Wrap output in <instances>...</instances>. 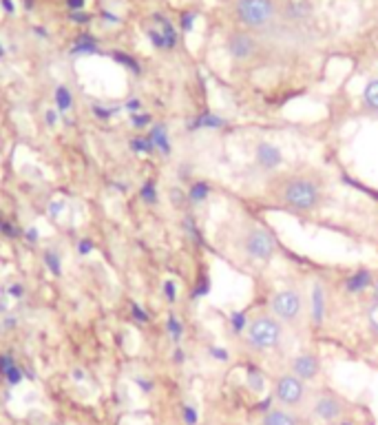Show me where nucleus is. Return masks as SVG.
<instances>
[{"instance_id":"nucleus-1","label":"nucleus","mask_w":378,"mask_h":425,"mask_svg":"<svg viewBox=\"0 0 378 425\" xmlns=\"http://www.w3.org/2000/svg\"><path fill=\"white\" fill-rule=\"evenodd\" d=\"M274 195L281 200L284 206L292 210H301V212L317 210L321 204V186L307 175L284 177L281 182L276 184Z\"/></svg>"},{"instance_id":"nucleus-2","label":"nucleus","mask_w":378,"mask_h":425,"mask_svg":"<svg viewBox=\"0 0 378 425\" xmlns=\"http://www.w3.org/2000/svg\"><path fill=\"white\" fill-rule=\"evenodd\" d=\"M281 341H284V325L272 315L255 317L248 325V330H245V343L257 352L274 350L281 346Z\"/></svg>"},{"instance_id":"nucleus-3","label":"nucleus","mask_w":378,"mask_h":425,"mask_svg":"<svg viewBox=\"0 0 378 425\" xmlns=\"http://www.w3.org/2000/svg\"><path fill=\"white\" fill-rule=\"evenodd\" d=\"M270 313L281 323L297 325L303 317V297L297 288H284L272 295Z\"/></svg>"},{"instance_id":"nucleus-4","label":"nucleus","mask_w":378,"mask_h":425,"mask_svg":"<svg viewBox=\"0 0 378 425\" xmlns=\"http://www.w3.org/2000/svg\"><path fill=\"white\" fill-rule=\"evenodd\" d=\"M241 249H243L245 257H250L255 261H270L276 253V241L266 228L250 226L248 231L243 233Z\"/></svg>"},{"instance_id":"nucleus-5","label":"nucleus","mask_w":378,"mask_h":425,"mask_svg":"<svg viewBox=\"0 0 378 425\" xmlns=\"http://www.w3.org/2000/svg\"><path fill=\"white\" fill-rule=\"evenodd\" d=\"M237 18L250 29L266 27L276 13L272 0H237Z\"/></svg>"},{"instance_id":"nucleus-6","label":"nucleus","mask_w":378,"mask_h":425,"mask_svg":"<svg viewBox=\"0 0 378 425\" xmlns=\"http://www.w3.org/2000/svg\"><path fill=\"white\" fill-rule=\"evenodd\" d=\"M274 399L286 410H294V407H299L305 401V381L294 377L292 372L281 374L274 381Z\"/></svg>"},{"instance_id":"nucleus-7","label":"nucleus","mask_w":378,"mask_h":425,"mask_svg":"<svg viewBox=\"0 0 378 425\" xmlns=\"http://www.w3.org/2000/svg\"><path fill=\"white\" fill-rule=\"evenodd\" d=\"M343 412H345V403L341 401L339 395H334L330 390H321L315 397V403H312V414L321 423H336L343 419Z\"/></svg>"},{"instance_id":"nucleus-8","label":"nucleus","mask_w":378,"mask_h":425,"mask_svg":"<svg viewBox=\"0 0 378 425\" xmlns=\"http://www.w3.org/2000/svg\"><path fill=\"white\" fill-rule=\"evenodd\" d=\"M146 36H149L153 47L164 49V52H171V49L177 47V31H175L173 23L161 13L153 16V25L149 27V31H146Z\"/></svg>"},{"instance_id":"nucleus-9","label":"nucleus","mask_w":378,"mask_h":425,"mask_svg":"<svg viewBox=\"0 0 378 425\" xmlns=\"http://www.w3.org/2000/svg\"><path fill=\"white\" fill-rule=\"evenodd\" d=\"M290 372L301 381H315L321 374V359L315 352H301L290 361Z\"/></svg>"},{"instance_id":"nucleus-10","label":"nucleus","mask_w":378,"mask_h":425,"mask_svg":"<svg viewBox=\"0 0 378 425\" xmlns=\"http://www.w3.org/2000/svg\"><path fill=\"white\" fill-rule=\"evenodd\" d=\"M284 153L279 149L276 144L268 142V140H261L255 146V162L259 164V169L264 171H276L284 167Z\"/></svg>"},{"instance_id":"nucleus-11","label":"nucleus","mask_w":378,"mask_h":425,"mask_svg":"<svg viewBox=\"0 0 378 425\" xmlns=\"http://www.w3.org/2000/svg\"><path fill=\"white\" fill-rule=\"evenodd\" d=\"M327 315V295H325V288L321 284L312 286L310 292V321L315 325H323Z\"/></svg>"},{"instance_id":"nucleus-12","label":"nucleus","mask_w":378,"mask_h":425,"mask_svg":"<svg viewBox=\"0 0 378 425\" xmlns=\"http://www.w3.org/2000/svg\"><path fill=\"white\" fill-rule=\"evenodd\" d=\"M257 49V42L248 34H233L228 38V54L235 60H248Z\"/></svg>"},{"instance_id":"nucleus-13","label":"nucleus","mask_w":378,"mask_h":425,"mask_svg":"<svg viewBox=\"0 0 378 425\" xmlns=\"http://www.w3.org/2000/svg\"><path fill=\"white\" fill-rule=\"evenodd\" d=\"M374 282H376V277H374L372 270L358 268L350 277H345V290L352 292V295H360V292H365L367 288H372Z\"/></svg>"},{"instance_id":"nucleus-14","label":"nucleus","mask_w":378,"mask_h":425,"mask_svg":"<svg viewBox=\"0 0 378 425\" xmlns=\"http://www.w3.org/2000/svg\"><path fill=\"white\" fill-rule=\"evenodd\" d=\"M261 425H299V419L286 407H270L261 419Z\"/></svg>"},{"instance_id":"nucleus-15","label":"nucleus","mask_w":378,"mask_h":425,"mask_svg":"<svg viewBox=\"0 0 378 425\" xmlns=\"http://www.w3.org/2000/svg\"><path fill=\"white\" fill-rule=\"evenodd\" d=\"M149 138H151V142H153V146H155V151L157 153H161V155H171V138H169V128H166V124H153L151 126V133H149Z\"/></svg>"},{"instance_id":"nucleus-16","label":"nucleus","mask_w":378,"mask_h":425,"mask_svg":"<svg viewBox=\"0 0 378 425\" xmlns=\"http://www.w3.org/2000/svg\"><path fill=\"white\" fill-rule=\"evenodd\" d=\"M228 126V120L226 118H221V116H217V113H210V111H204V113H200L190 124H188V128H210V131H217V128H226Z\"/></svg>"},{"instance_id":"nucleus-17","label":"nucleus","mask_w":378,"mask_h":425,"mask_svg":"<svg viewBox=\"0 0 378 425\" xmlns=\"http://www.w3.org/2000/svg\"><path fill=\"white\" fill-rule=\"evenodd\" d=\"M210 191H212V188H210L208 182H204V179H197V182L190 184V188H188V193H186V195H188V202L195 204V206H197V204H204V202L210 198Z\"/></svg>"},{"instance_id":"nucleus-18","label":"nucleus","mask_w":378,"mask_h":425,"mask_svg":"<svg viewBox=\"0 0 378 425\" xmlns=\"http://www.w3.org/2000/svg\"><path fill=\"white\" fill-rule=\"evenodd\" d=\"M245 383H248V388L252 392H264L266 377H264V372H261L259 366H248V368H245Z\"/></svg>"},{"instance_id":"nucleus-19","label":"nucleus","mask_w":378,"mask_h":425,"mask_svg":"<svg viewBox=\"0 0 378 425\" xmlns=\"http://www.w3.org/2000/svg\"><path fill=\"white\" fill-rule=\"evenodd\" d=\"M54 102H56V107H58L60 113H67L69 109H73V93H71V89L64 87V85L56 87Z\"/></svg>"},{"instance_id":"nucleus-20","label":"nucleus","mask_w":378,"mask_h":425,"mask_svg":"<svg viewBox=\"0 0 378 425\" xmlns=\"http://www.w3.org/2000/svg\"><path fill=\"white\" fill-rule=\"evenodd\" d=\"M100 49H97V40L93 36H80L75 40V44L71 47V54L73 56H89V54H97Z\"/></svg>"},{"instance_id":"nucleus-21","label":"nucleus","mask_w":378,"mask_h":425,"mask_svg":"<svg viewBox=\"0 0 378 425\" xmlns=\"http://www.w3.org/2000/svg\"><path fill=\"white\" fill-rule=\"evenodd\" d=\"M128 149L133 151L135 155H151V153H155V146H153V142H151L149 136H135V138H130Z\"/></svg>"},{"instance_id":"nucleus-22","label":"nucleus","mask_w":378,"mask_h":425,"mask_svg":"<svg viewBox=\"0 0 378 425\" xmlns=\"http://www.w3.org/2000/svg\"><path fill=\"white\" fill-rule=\"evenodd\" d=\"M166 333H169L173 343H179L184 337V323L175 313H169V317H166Z\"/></svg>"},{"instance_id":"nucleus-23","label":"nucleus","mask_w":378,"mask_h":425,"mask_svg":"<svg viewBox=\"0 0 378 425\" xmlns=\"http://www.w3.org/2000/svg\"><path fill=\"white\" fill-rule=\"evenodd\" d=\"M248 325H250L248 315L241 313V310H239V313L230 315V333H233L235 337H243L245 330H248Z\"/></svg>"},{"instance_id":"nucleus-24","label":"nucleus","mask_w":378,"mask_h":425,"mask_svg":"<svg viewBox=\"0 0 378 425\" xmlns=\"http://www.w3.org/2000/svg\"><path fill=\"white\" fill-rule=\"evenodd\" d=\"M140 198H142L144 204H149V206H155V204L159 202L157 184L153 182V179H146V182L142 184V188H140Z\"/></svg>"},{"instance_id":"nucleus-25","label":"nucleus","mask_w":378,"mask_h":425,"mask_svg":"<svg viewBox=\"0 0 378 425\" xmlns=\"http://www.w3.org/2000/svg\"><path fill=\"white\" fill-rule=\"evenodd\" d=\"M363 102L367 109L372 111H378V78L376 80H370L365 85V91H363Z\"/></svg>"},{"instance_id":"nucleus-26","label":"nucleus","mask_w":378,"mask_h":425,"mask_svg":"<svg viewBox=\"0 0 378 425\" xmlns=\"http://www.w3.org/2000/svg\"><path fill=\"white\" fill-rule=\"evenodd\" d=\"M113 60L115 62H120L122 64V67H126L128 71H133V73H142V67H140V62L135 60V58H130L128 54H122V52H115L113 54Z\"/></svg>"},{"instance_id":"nucleus-27","label":"nucleus","mask_w":378,"mask_h":425,"mask_svg":"<svg viewBox=\"0 0 378 425\" xmlns=\"http://www.w3.org/2000/svg\"><path fill=\"white\" fill-rule=\"evenodd\" d=\"M7 383H9V388H16V385H20L23 383V379H25V370L18 366V364H13L7 372H5V377H3Z\"/></svg>"},{"instance_id":"nucleus-28","label":"nucleus","mask_w":378,"mask_h":425,"mask_svg":"<svg viewBox=\"0 0 378 425\" xmlns=\"http://www.w3.org/2000/svg\"><path fill=\"white\" fill-rule=\"evenodd\" d=\"M44 264H47V268H49V270H51V275H56V277H60V275H62V261H60L58 253H54V251H47V253H44Z\"/></svg>"},{"instance_id":"nucleus-29","label":"nucleus","mask_w":378,"mask_h":425,"mask_svg":"<svg viewBox=\"0 0 378 425\" xmlns=\"http://www.w3.org/2000/svg\"><path fill=\"white\" fill-rule=\"evenodd\" d=\"M210 292V280H208V275H204V277H200V282H197V286H195V290L190 292V299H202V297H206Z\"/></svg>"},{"instance_id":"nucleus-30","label":"nucleus","mask_w":378,"mask_h":425,"mask_svg":"<svg viewBox=\"0 0 378 425\" xmlns=\"http://www.w3.org/2000/svg\"><path fill=\"white\" fill-rule=\"evenodd\" d=\"M130 126L140 131L146 126H153V116L151 113H133V116H130Z\"/></svg>"},{"instance_id":"nucleus-31","label":"nucleus","mask_w":378,"mask_h":425,"mask_svg":"<svg viewBox=\"0 0 378 425\" xmlns=\"http://www.w3.org/2000/svg\"><path fill=\"white\" fill-rule=\"evenodd\" d=\"M182 419H184L186 425H197V423H200V412H197L195 405L184 403V405H182Z\"/></svg>"},{"instance_id":"nucleus-32","label":"nucleus","mask_w":378,"mask_h":425,"mask_svg":"<svg viewBox=\"0 0 378 425\" xmlns=\"http://www.w3.org/2000/svg\"><path fill=\"white\" fill-rule=\"evenodd\" d=\"M130 317H133L138 323H149L151 321V315L146 313V310L138 301H130Z\"/></svg>"},{"instance_id":"nucleus-33","label":"nucleus","mask_w":378,"mask_h":425,"mask_svg":"<svg viewBox=\"0 0 378 425\" xmlns=\"http://www.w3.org/2000/svg\"><path fill=\"white\" fill-rule=\"evenodd\" d=\"M184 231H186V233H188L197 244H200V246H202V244H204V237H202L200 228H197V224H195L193 217H186V220H184Z\"/></svg>"},{"instance_id":"nucleus-34","label":"nucleus","mask_w":378,"mask_h":425,"mask_svg":"<svg viewBox=\"0 0 378 425\" xmlns=\"http://www.w3.org/2000/svg\"><path fill=\"white\" fill-rule=\"evenodd\" d=\"M161 290H164V297H166L169 304H175V301H177V286H175L173 280H166V282H164Z\"/></svg>"},{"instance_id":"nucleus-35","label":"nucleus","mask_w":378,"mask_h":425,"mask_svg":"<svg viewBox=\"0 0 378 425\" xmlns=\"http://www.w3.org/2000/svg\"><path fill=\"white\" fill-rule=\"evenodd\" d=\"M115 113H118V109H106V107H100V104H93V116L97 120H111Z\"/></svg>"},{"instance_id":"nucleus-36","label":"nucleus","mask_w":378,"mask_h":425,"mask_svg":"<svg viewBox=\"0 0 378 425\" xmlns=\"http://www.w3.org/2000/svg\"><path fill=\"white\" fill-rule=\"evenodd\" d=\"M367 323H370V330L378 335V304L376 301L367 310Z\"/></svg>"},{"instance_id":"nucleus-37","label":"nucleus","mask_w":378,"mask_h":425,"mask_svg":"<svg viewBox=\"0 0 378 425\" xmlns=\"http://www.w3.org/2000/svg\"><path fill=\"white\" fill-rule=\"evenodd\" d=\"M7 295H9L11 299H16V301H20V299L25 297V286H23L20 282H13V284H9V288H7Z\"/></svg>"},{"instance_id":"nucleus-38","label":"nucleus","mask_w":378,"mask_h":425,"mask_svg":"<svg viewBox=\"0 0 378 425\" xmlns=\"http://www.w3.org/2000/svg\"><path fill=\"white\" fill-rule=\"evenodd\" d=\"M310 13V5L307 3H303V0H297V3L292 5V18H303V16H307Z\"/></svg>"},{"instance_id":"nucleus-39","label":"nucleus","mask_w":378,"mask_h":425,"mask_svg":"<svg viewBox=\"0 0 378 425\" xmlns=\"http://www.w3.org/2000/svg\"><path fill=\"white\" fill-rule=\"evenodd\" d=\"M0 233H3L7 239H16V237H18L20 235V231H18V228H16L11 222H5L3 220V224H0Z\"/></svg>"},{"instance_id":"nucleus-40","label":"nucleus","mask_w":378,"mask_h":425,"mask_svg":"<svg viewBox=\"0 0 378 425\" xmlns=\"http://www.w3.org/2000/svg\"><path fill=\"white\" fill-rule=\"evenodd\" d=\"M208 354H210L212 359H217V361H224V364L230 359L228 350H226V348H219V346H210V348H208Z\"/></svg>"},{"instance_id":"nucleus-41","label":"nucleus","mask_w":378,"mask_h":425,"mask_svg":"<svg viewBox=\"0 0 378 425\" xmlns=\"http://www.w3.org/2000/svg\"><path fill=\"white\" fill-rule=\"evenodd\" d=\"M13 364H16V361H13V357H11L9 352L0 354V377H5V372H7Z\"/></svg>"},{"instance_id":"nucleus-42","label":"nucleus","mask_w":378,"mask_h":425,"mask_svg":"<svg viewBox=\"0 0 378 425\" xmlns=\"http://www.w3.org/2000/svg\"><path fill=\"white\" fill-rule=\"evenodd\" d=\"M93 249H95V246H93V241H91V239H80V241H78V253H80L82 257L91 255Z\"/></svg>"},{"instance_id":"nucleus-43","label":"nucleus","mask_w":378,"mask_h":425,"mask_svg":"<svg viewBox=\"0 0 378 425\" xmlns=\"http://www.w3.org/2000/svg\"><path fill=\"white\" fill-rule=\"evenodd\" d=\"M69 18H71L73 23H78V25H87V23H91V16L85 13V11H71V13H69Z\"/></svg>"},{"instance_id":"nucleus-44","label":"nucleus","mask_w":378,"mask_h":425,"mask_svg":"<svg viewBox=\"0 0 378 425\" xmlns=\"http://www.w3.org/2000/svg\"><path fill=\"white\" fill-rule=\"evenodd\" d=\"M124 109L130 111V116H133V113H142V100L140 97H130V100L124 104Z\"/></svg>"},{"instance_id":"nucleus-45","label":"nucleus","mask_w":378,"mask_h":425,"mask_svg":"<svg viewBox=\"0 0 378 425\" xmlns=\"http://www.w3.org/2000/svg\"><path fill=\"white\" fill-rule=\"evenodd\" d=\"M195 18H197V16H195L193 11H186V13L182 16V29H184V31H190V29L195 27Z\"/></svg>"},{"instance_id":"nucleus-46","label":"nucleus","mask_w":378,"mask_h":425,"mask_svg":"<svg viewBox=\"0 0 378 425\" xmlns=\"http://www.w3.org/2000/svg\"><path fill=\"white\" fill-rule=\"evenodd\" d=\"M62 208H64V202H54V204H49V215H51V217H58L60 212H62Z\"/></svg>"},{"instance_id":"nucleus-47","label":"nucleus","mask_w":378,"mask_h":425,"mask_svg":"<svg viewBox=\"0 0 378 425\" xmlns=\"http://www.w3.org/2000/svg\"><path fill=\"white\" fill-rule=\"evenodd\" d=\"M44 120H47V124H49V126H56V124H58V113L49 109V111L44 113Z\"/></svg>"},{"instance_id":"nucleus-48","label":"nucleus","mask_w":378,"mask_h":425,"mask_svg":"<svg viewBox=\"0 0 378 425\" xmlns=\"http://www.w3.org/2000/svg\"><path fill=\"white\" fill-rule=\"evenodd\" d=\"M85 3H87V0H67V7H69L71 11H82Z\"/></svg>"},{"instance_id":"nucleus-49","label":"nucleus","mask_w":378,"mask_h":425,"mask_svg":"<svg viewBox=\"0 0 378 425\" xmlns=\"http://www.w3.org/2000/svg\"><path fill=\"white\" fill-rule=\"evenodd\" d=\"M25 237H27V241H38V237H40L38 228H27V231H25Z\"/></svg>"},{"instance_id":"nucleus-50","label":"nucleus","mask_w":378,"mask_h":425,"mask_svg":"<svg viewBox=\"0 0 378 425\" xmlns=\"http://www.w3.org/2000/svg\"><path fill=\"white\" fill-rule=\"evenodd\" d=\"M173 361H175V364H184V361H186V354H184L182 348H175V352H173Z\"/></svg>"},{"instance_id":"nucleus-51","label":"nucleus","mask_w":378,"mask_h":425,"mask_svg":"<svg viewBox=\"0 0 378 425\" xmlns=\"http://www.w3.org/2000/svg\"><path fill=\"white\" fill-rule=\"evenodd\" d=\"M135 383L144 390V392H153V381H146V379H135Z\"/></svg>"},{"instance_id":"nucleus-52","label":"nucleus","mask_w":378,"mask_h":425,"mask_svg":"<svg viewBox=\"0 0 378 425\" xmlns=\"http://www.w3.org/2000/svg\"><path fill=\"white\" fill-rule=\"evenodd\" d=\"M0 5H3V9H5L7 13H13V11H16V7H13L11 0H0Z\"/></svg>"},{"instance_id":"nucleus-53","label":"nucleus","mask_w":378,"mask_h":425,"mask_svg":"<svg viewBox=\"0 0 378 425\" xmlns=\"http://www.w3.org/2000/svg\"><path fill=\"white\" fill-rule=\"evenodd\" d=\"M73 379H75V381H85V372L75 368V370H73Z\"/></svg>"},{"instance_id":"nucleus-54","label":"nucleus","mask_w":378,"mask_h":425,"mask_svg":"<svg viewBox=\"0 0 378 425\" xmlns=\"http://www.w3.org/2000/svg\"><path fill=\"white\" fill-rule=\"evenodd\" d=\"M102 18H106V20H111V23H118V18H115V16H111L109 11H104V13H102Z\"/></svg>"},{"instance_id":"nucleus-55","label":"nucleus","mask_w":378,"mask_h":425,"mask_svg":"<svg viewBox=\"0 0 378 425\" xmlns=\"http://www.w3.org/2000/svg\"><path fill=\"white\" fill-rule=\"evenodd\" d=\"M372 288H374V301L378 304V280L374 282V286H372Z\"/></svg>"},{"instance_id":"nucleus-56","label":"nucleus","mask_w":378,"mask_h":425,"mask_svg":"<svg viewBox=\"0 0 378 425\" xmlns=\"http://www.w3.org/2000/svg\"><path fill=\"white\" fill-rule=\"evenodd\" d=\"M25 7H27V9H31V7H34V3H31V0H25Z\"/></svg>"},{"instance_id":"nucleus-57","label":"nucleus","mask_w":378,"mask_h":425,"mask_svg":"<svg viewBox=\"0 0 378 425\" xmlns=\"http://www.w3.org/2000/svg\"><path fill=\"white\" fill-rule=\"evenodd\" d=\"M5 56V47L3 44H0V58H3Z\"/></svg>"},{"instance_id":"nucleus-58","label":"nucleus","mask_w":378,"mask_h":425,"mask_svg":"<svg viewBox=\"0 0 378 425\" xmlns=\"http://www.w3.org/2000/svg\"><path fill=\"white\" fill-rule=\"evenodd\" d=\"M374 228H376V233H378V215H376V220H374Z\"/></svg>"},{"instance_id":"nucleus-59","label":"nucleus","mask_w":378,"mask_h":425,"mask_svg":"<svg viewBox=\"0 0 378 425\" xmlns=\"http://www.w3.org/2000/svg\"><path fill=\"white\" fill-rule=\"evenodd\" d=\"M0 330H3V323H0Z\"/></svg>"},{"instance_id":"nucleus-60","label":"nucleus","mask_w":378,"mask_h":425,"mask_svg":"<svg viewBox=\"0 0 378 425\" xmlns=\"http://www.w3.org/2000/svg\"><path fill=\"white\" fill-rule=\"evenodd\" d=\"M0 224H3V217H0Z\"/></svg>"}]
</instances>
